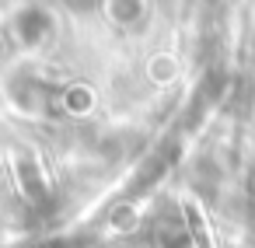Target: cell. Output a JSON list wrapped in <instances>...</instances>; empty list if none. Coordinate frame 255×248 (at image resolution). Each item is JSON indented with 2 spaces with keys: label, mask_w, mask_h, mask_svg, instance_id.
Returning <instances> with one entry per match:
<instances>
[{
  "label": "cell",
  "mask_w": 255,
  "mask_h": 248,
  "mask_svg": "<svg viewBox=\"0 0 255 248\" xmlns=\"http://www.w3.org/2000/svg\"><path fill=\"white\" fill-rule=\"evenodd\" d=\"M49 18H46V11H39V7H32V11H21V18H18V32H21V39L25 42H39L46 32H49Z\"/></svg>",
  "instance_id": "cell-1"
}]
</instances>
